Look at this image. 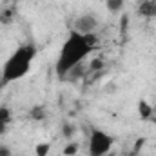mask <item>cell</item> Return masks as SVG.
<instances>
[{"label":"cell","instance_id":"cell-16","mask_svg":"<svg viewBox=\"0 0 156 156\" xmlns=\"http://www.w3.org/2000/svg\"><path fill=\"white\" fill-rule=\"evenodd\" d=\"M5 131H7V123H5V122H2V120H0V134H4V133H5Z\"/></svg>","mask_w":156,"mask_h":156},{"label":"cell","instance_id":"cell-7","mask_svg":"<svg viewBox=\"0 0 156 156\" xmlns=\"http://www.w3.org/2000/svg\"><path fill=\"white\" fill-rule=\"evenodd\" d=\"M29 116L33 118L35 122L44 120V118H45V107H44V105H35V107H31V111H29Z\"/></svg>","mask_w":156,"mask_h":156},{"label":"cell","instance_id":"cell-6","mask_svg":"<svg viewBox=\"0 0 156 156\" xmlns=\"http://www.w3.org/2000/svg\"><path fill=\"white\" fill-rule=\"evenodd\" d=\"M138 113H140V118H142V120L153 118V107H151V104L145 102V100H140V102H138Z\"/></svg>","mask_w":156,"mask_h":156},{"label":"cell","instance_id":"cell-1","mask_svg":"<svg viewBox=\"0 0 156 156\" xmlns=\"http://www.w3.org/2000/svg\"><path fill=\"white\" fill-rule=\"evenodd\" d=\"M94 44H96V38H94L93 33L91 35H82V33H76L73 29L69 33V37L66 38V42L62 44V47H60V55H58V60H56V66H55L56 76L60 80H64L75 66L83 64V60L93 51Z\"/></svg>","mask_w":156,"mask_h":156},{"label":"cell","instance_id":"cell-13","mask_svg":"<svg viewBox=\"0 0 156 156\" xmlns=\"http://www.w3.org/2000/svg\"><path fill=\"white\" fill-rule=\"evenodd\" d=\"M73 131H75V127H73V125L64 123V127H62V134H64L66 138H71V136H73Z\"/></svg>","mask_w":156,"mask_h":156},{"label":"cell","instance_id":"cell-14","mask_svg":"<svg viewBox=\"0 0 156 156\" xmlns=\"http://www.w3.org/2000/svg\"><path fill=\"white\" fill-rule=\"evenodd\" d=\"M0 156H11V149L7 145H0Z\"/></svg>","mask_w":156,"mask_h":156},{"label":"cell","instance_id":"cell-4","mask_svg":"<svg viewBox=\"0 0 156 156\" xmlns=\"http://www.w3.org/2000/svg\"><path fill=\"white\" fill-rule=\"evenodd\" d=\"M96 27H98V18L93 13L80 15L76 18V22H75V31L76 33H82V35H91Z\"/></svg>","mask_w":156,"mask_h":156},{"label":"cell","instance_id":"cell-11","mask_svg":"<svg viewBox=\"0 0 156 156\" xmlns=\"http://www.w3.org/2000/svg\"><path fill=\"white\" fill-rule=\"evenodd\" d=\"M0 120H2V122H5V123H9V122H11V111H9V107H5V105H2V107H0Z\"/></svg>","mask_w":156,"mask_h":156},{"label":"cell","instance_id":"cell-8","mask_svg":"<svg viewBox=\"0 0 156 156\" xmlns=\"http://www.w3.org/2000/svg\"><path fill=\"white\" fill-rule=\"evenodd\" d=\"M105 5L111 13H120L125 5V0H105Z\"/></svg>","mask_w":156,"mask_h":156},{"label":"cell","instance_id":"cell-5","mask_svg":"<svg viewBox=\"0 0 156 156\" xmlns=\"http://www.w3.org/2000/svg\"><path fill=\"white\" fill-rule=\"evenodd\" d=\"M138 15L144 18H154L156 16V0H142L138 5Z\"/></svg>","mask_w":156,"mask_h":156},{"label":"cell","instance_id":"cell-10","mask_svg":"<svg viewBox=\"0 0 156 156\" xmlns=\"http://www.w3.org/2000/svg\"><path fill=\"white\" fill-rule=\"evenodd\" d=\"M49 151H51V144H47V142H42V144L35 145V156H47Z\"/></svg>","mask_w":156,"mask_h":156},{"label":"cell","instance_id":"cell-2","mask_svg":"<svg viewBox=\"0 0 156 156\" xmlns=\"http://www.w3.org/2000/svg\"><path fill=\"white\" fill-rule=\"evenodd\" d=\"M35 55H37L35 45H31V44L20 45L5 60V64L2 67V82L4 83H11V82H16L20 78H24L31 69V62H33Z\"/></svg>","mask_w":156,"mask_h":156},{"label":"cell","instance_id":"cell-15","mask_svg":"<svg viewBox=\"0 0 156 156\" xmlns=\"http://www.w3.org/2000/svg\"><path fill=\"white\" fill-rule=\"evenodd\" d=\"M100 67H102V60H93V64H91V71L100 69Z\"/></svg>","mask_w":156,"mask_h":156},{"label":"cell","instance_id":"cell-9","mask_svg":"<svg viewBox=\"0 0 156 156\" xmlns=\"http://www.w3.org/2000/svg\"><path fill=\"white\" fill-rule=\"evenodd\" d=\"M85 75V66L83 64H78V66H75L69 73H67V80H73V78H76V76H83Z\"/></svg>","mask_w":156,"mask_h":156},{"label":"cell","instance_id":"cell-18","mask_svg":"<svg viewBox=\"0 0 156 156\" xmlns=\"http://www.w3.org/2000/svg\"><path fill=\"white\" fill-rule=\"evenodd\" d=\"M0 82H2V71H0Z\"/></svg>","mask_w":156,"mask_h":156},{"label":"cell","instance_id":"cell-12","mask_svg":"<svg viewBox=\"0 0 156 156\" xmlns=\"http://www.w3.org/2000/svg\"><path fill=\"white\" fill-rule=\"evenodd\" d=\"M76 151H78V144H69L66 149H64V156H75L76 154Z\"/></svg>","mask_w":156,"mask_h":156},{"label":"cell","instance_id":"cell-17","mask_svg":"<svg viewBox=\"0 0 156 156\" xmlns=\"http://www.w3.org/2000/svg\"><path fill=\"white\" fill-rule=\"evenodd\" d=\"M151 120H153V123H154V127H156V116H153Z\"/></svg>","mask_w":156,"mask_h":156},{"label":"cell","instance_id":"cell-3","mask_svg":"<svg viewBox=\"0 0 156 156\" xmlns=\"http://www.w3.org/2000/svg\"><path fill=\"white\" fill-rule=\"evenodd\" d=\"M113 147V136H109L107 133L100 131V129H93L91 131V138H89V156H105Z\"/></svg>","mask_w":156,"mask_h":156}]
</instances>
